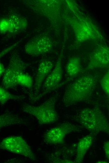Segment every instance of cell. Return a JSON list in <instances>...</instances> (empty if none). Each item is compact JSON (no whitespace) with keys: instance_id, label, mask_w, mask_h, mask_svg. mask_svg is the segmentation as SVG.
I'll use <instances>...</instances> for the list:
<instances>
[{"instance_id":"cell-3","label":"cell","mask_w":109,"mask_h":163,"mask_svg":"<svg viewBox=\"0 0 109 163\" xmlns=\"http://www.w3.org/2000/svg\"><path fill=\"white\" fill-rule=\"evenodd\" d=\"M56 98L54 96L37 106L28 104H23L22 111L34 117L41 124H52L58 119V113L55 108Z\"/></svg>"},{"instance_id":"cell-4","label":"cell","mask_w":109,"mask_h":163,"mask_svg":"<svg viewBox=\"0 0 109 163\" xmlns=\"http://www.w3.org/2000/svg\"><path fill=\"white\" fill-rule=\"evenodd\" d=\"M67 19L74 31L77 43H81L89 40L96 41L103 39L97 27L87 19L72 17L68 18Z\"/></svg>"},{"instance_id":"cell-23","label":"cell","mask_w":109,"mask_h":163,"mask_svg":"<svg viewBox=\"0 0 109 163\" xmlns=\"http://www.w3.org/2000/svg\"><path fill=\"white\" fill-rule=\"evenodd\" d=\"M5 69L3 65L0 62V78L3 74L5 72Z\"/></svg>"},{"instance_id":"cell-6","label":"cell","mask_w":109,"mask_h":163,"mask_svg":"<svg viewBox=\"0 0 109 163\" xmlns=\"http://www.w3.org/2000/svg\"><path fill=\"white\" fill-rule=\"evenodd\" d=\"M0 149L22 155L33 161L36 159L30 147L20 136L12 135L5 138L0 142Z\"/></svg>"},{"instance_id":"cell-14","label":"cell","mask_w":109,"mask_h":163,"mask_svg":"<svg viewBox=\"0 0 109 163\" xmlns=\"http://www.w3.org/2000/svg\"><path fill=\"white\" fill-rule=\"evenodd\" d=\"M93 139V136L89 135L82 138L79 141L77 146L75 162H82L86 152L92 144Z\"/></svg>"},{"instance_id":"cell-5","label":"cell","mask_w":109,"mask_h":163,"mask_svg":"<svg viewBox=\"0 0 109 163\" xmlns=\"http://www.w3.org/2000/svg\"><path fill=\"white\" fill-rule=\"evenodd\" d=\"M22 2L26 7L52 22L58 19L61 6L59 0H25Z\"/></svg>"},{"instance_id":"cell-16","label":"cell","mask_w":109,"mask_h":163,"mask_svg":"<svg viewBox=\"0 0 109 163\" xmlns=\"http://www.w3.org/2000/svg\"><path fill=\"white\" fill-rule=\"evenodd\" d=\"M22 119L18 116L9 113L0 114V129L19 124Z\"/></svg>"},{"instance_id":"cell-20","label":"cell","mask_w":109,"mask_h":163,"mask_svg":"<svg viewBox=\"0 0 109 163\" xmlns=\"http://www.w3.org/2000/svg\"><path fill=\"white\" fill-rule=\"evenodd\" d=\"M9 23L7 18H3L0 20V31L2 33L8 32Z\"/></svg>"},{"instance_id":"cell-22","label":"cell","mask_w":109,"mask_h":163,"mask_svg":"<svg viewBox=\"0 0 109 163\" xmlns=\"http://www.w3.org/2000/svg\"><path fill=\"white\" fill-rule=\"evenodd\" d=\"M103 149L106 157L108 159L109 157V141H105L104 143Z\"/></svg>"},{"instance_id":"cell-8","label":"cell","mask_w":109,"mask_h":163,"mask_svg":"<svg viewBox=\"0 0 109 163\" xmlns=\"http://www.w3.org/2000/svg\"><path fill=\"white\" fill-rule=\"evenodd\" d=\"M51 39L46 35H40L30 39L25 46L26 53L33 56H38L47 53L53 47Z\"/></svg>"},{"instance_id":"cell-7","label":"cell","mask_w":109,"mask_h":163,"mask_svg":"<svg viewBox=\"0 0 109 163\" xmlns=\"http://www.w3.org/2000/svg\"><path fill=\"white\" fill-rule=\"evenodd\" d=\"M26 67V64L19 55L17 53L13 54L3 74L2 83L3 87L7 89L17 86V77L20 73L24 72Z\"/></svg>"},{"instance_id":"cell-21","label":"cell","mask_w":109,"mask_h":163,"mask_svg":"<svg viewBox=\"0 0 109 163\" xmlns=\"http://www.w3.org/2000/svg\"><path fill=\"white\" fill-rule=\"evenodd\" d=\"M21 40H22L21 39L20 40L18 41L17 42L13 45H12L2 50L1 52H0V58L15 47L18 45V43H19Z\"/></svg>"},{"instance_id":"cell-18","label":"cell","mask_w":109,"mask_h":163,"mask_svg":"<svg viewBox=\"0 0 109 163\" xmlns=\"http://www.w3.org/2000/svg\"><path fill=\"white\" fill-rule=\"evenodd\" d=\"M21 96L14 95L8 92L5 88L0 86V103L4 105L10 100H19Z\"/></svg>"},{"instance_id":"cell-1","label":"cell","mask_w":109,"mask_h":163,"mask_svg":"<svg viewBox=\"0 0 109 163\" xmlns=\"http://www.w3.org/2000/svg\"><path fill=\"white\" fill-rule=\"evenodd\" d=\"M95 85V79L92 75H86L77 79L65 90L63 103L69 106L87 100L92 95Z\"/></svg>"},{"instance_id":"cell-13","label":"cell","mask_w":109,"mask_h":163,"mask_svg":"<svg viewBox=\"0 0 109 163\" xmlns=\"http://www.w3.org/2000/svg\"><path fill=\"white\" fill-rule=\"evenodd\" d=\"M7 18L9 23L8 32L17 34L25 31L27 29L28 22L23 16L14 13Z\"/></svg>"},{"instance_id":"cell-10","label":"cell","mask_w":109,"mask_h":163,"mask_svg":"<svg viewBox=\"0 0 109 163\" xmlns=\"http://www.w3.org/2000/svg\"><path fill=\"white\" fill-rule=\"evenodd\" d=\"M76 126L68 122H65L49 130L44 136L47 143L57 145L64 142L65 136L72 132L77 130Z\"/></svg>"},{"instance_id":"cell-15","label":"cell","mask_w":109,"mask_h":163,"mask_svg":"<svg viewBox=\"0 0 109 163\" xmlns=\"http://www.w3.org/2000/svg\"><path fill=\"white\" fill-rule=\"evenodd\" d=\"M80 58L77 57H72L69 59L66 64V73L69 76H74L80 72Z\"/></svg>"},{"instance_id":"cell-11","label":"cell","mask_w":109,"mask_h":163,"mask_svg":"<svg viewBox=\"0 0 109 163\" xmlns=\"http://www.w3.org/2000/svg\"><path fill=\"white\" fill-rule=\"evenodd\" d=\"M109 63V50L107 45L99 46L91 54L87 69L107 67Z\"/></svg>"},{"instance_id":"cell-17","label":"cell","mask_w":109,"mask_h":163,"mask_svg":"<svg viewBox=\"0 0 109 163\" xmlns=\"http://www.w3.org/2000/svg\"><path fill=\"white\" fill-rule=\"evenodd\" d=\"M17 85L24 87L29 89L32 88L33 80L31 76L24 72L20 73L16 80Z\"/></svg>"},{"instance_id":"cell-9","label":"cell","mask_w":109,"mask_h":163,"mask_svg":"<svg viewBox=\"0 0 109 163\" xmlns=\"http://www.w3.org/2000/svg\"><path fill=\"white\" fill-rule=\"evenodd\" d=\"M63 50L58 58L54 68L48 75L42 86V92L35 97L37 100L42 96L58 87L62 78V60Z\"/></svg>"},{"instance_id":"cell-19","label":"cell","mask_w":109,"mask_h":163,"mask_svg":"<svg viewBox=\"0 0 109 163\" xmlns=\"http://www.w3.org/2000/svg\"><path fill=\"white\" fill-rule=\"evenodd\" d=\"M102 89L106 94L109 95V72L107 71L103 76L100 82Z\"/></svg>"},{"instance_id":"cell-12","label":"cell","mask_w":109,"mask_h":163,"mask_svg":"<svg viewBox=\"0 0 109 163\" xmlns=\"http://www.w3.org/2000/svg\"><path fill=\"white\" fill-rule=\"evenodd\" d=\"M53 63L50 61L42 60L39 64L34 84L35 97L37 96L45 79L52 70Z\"/></svg>"},{"instance_id":"cell-2","label":"cell","mask_w":109,"mask_h":163,"mask_svg":"<svg viewBox=\"0 0 109 163\" xmlns=\"http://www.w3.org/2000/svg\"><path fill=\"white\" fill-rule=\"evenodd\" d=\"M79 122L87 129L97 132L108 133L109 124L105 115L96 106L82 109L77 117Z\"/></svg>"}]
</instances>
